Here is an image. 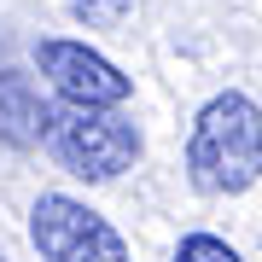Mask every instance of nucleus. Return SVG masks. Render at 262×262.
<instances>
[{
  "mask_svg": "<svg viewBox=\"0 0 262 262\" xmlns=\"http://www.w3.org/2000/svg\"><path fill=\"white\" fill-rule=\"evenodd\" d=\"M64 6H70V18L88 24V29H117V24H128L134 0H64Z\"/></svg>",
  "mask_w": 262,
  "mask_h": 262,
  "instance_id": "6",
  "label": "nucleus"
},
{
  "mask_svg": "<svg viewBox=\"0 0 262 262\" xmlns=\"http://www.w3.org/2000/svg\"><path fill=\"white\" fill-rule=\"evenodd\" d=\"M175 262H239V251L215 233H187L175 245Z\"/></svg>",
  "mask_w": 262,
  "mask_h": 262,
  "instance_id": "7",
  "label": "nucleus"
},
{
  "mask_svg": "<svg viewBox=\"0 0 262 262\" xmlns=\"http://www.w3.org/2000/svg\"><path fill=\"white\" fill-rule=\"evenodd\" d=\"M0 262H6V256H0Z\"/></svg>",
  "mask_w": 262,
  "mask_h": 262,
  "instance_id": "8",
  "label": "nucleus"
},
{
  "mask_svg": "<svg viewBox=\"0 0 262 262\" xmlns=\"http://www.w3.org/2000/svg\"><path fill=\"white\" fill-rule=\"evenodd\" d=\"M187 175H192V187L210 192V198L251 192L262 181V105L251 94L227 88V94H215L204 111L192 117Z\"/></svg>",
  "mask_w": 262,
  "mask_h": 262,
  "instance_id": "1",
  "label": "nucleus"
},
{
  "mask_svg": "<svg viewBox=\"0 0 262 262\" xmlns=\"http://www.w3.org/2000/svg\"><path fill=\"white\" fill-rule=\"evenodd\" d=\"M35 70L47 76L58 105H76V111H122L134 99V76H122L88 41H64V35L35 41Z\"/></svg>",
  "mask_w": 262,
  "mask_h": 262,
  "instance_id": "4",
  "label": "nucleus"
},
{
  "mask_svg": "<svg viewBox=\"0 0 262 262\" xmlns=\"http://www.w3.org/2000/svg\"><path fill=\"white\" fill-rule=\"evenodd\" d=\"M29 245L41 262H134L122 233L94 204L70 192H41L29 210Z\"/></svg>",
  "mask_w": 262,
  "mask_h": 262,
  "instance_id": "3",
  "label": "nucleus"
},
{
  "mask_svg": "<svg viewBox=\"0 0 262 262\" xmlns=\"http://www.w3.org/2000/svg\"><path fill=\"white\" fill-rule=\"evenodd\" d=\"M47 134V105L35 99L29 76L0 70V140L6 146H35Z\"/></svg>",
  "mask_w": 262,
  "mask_h": 262,
  "instance_id": "5",
  "label": "nucleus"
},
{
  "mask_svg": "<svg viewBox=\"0 0 262 262\" xmlns=\"http://www.w3.org/2000/svg\"><path fill=\"white\" fill-rule=\"evenodd\" d=\"M41 146L53 151V163L76 181H117L122 169L140 163V128L122 111H76V105H53Z\"/></svg>",
  "mask_w": 262,
  "mask_h": 262,
  "instance_id": "2",
  "label": "nucleus"
}]
</instances>
